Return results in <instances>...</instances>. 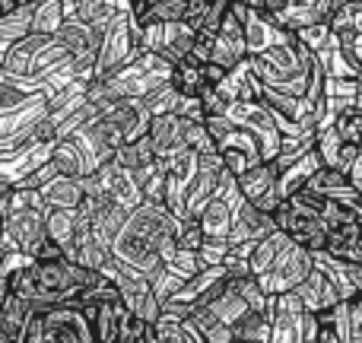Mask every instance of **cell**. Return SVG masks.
I'll list each match as a JSON object with an SVG mask.
<instances>
[{
    "mask_svg": "<svg viewBox=\"0 0 362 343\" xmlns=\"http://www.w3.org/2000/svg\"><path fill=\"white\" fill-rule=\"evenodd\" d=\"M67 23V13H64V0H42V4L32 6V23L29 32H42V35H54L61 25Z\"/></svg>",
    "mask_w": 362,
    "mask_h": 343,
    "instance_id": "obj_10",
    "label": "cell"
},
{
    "mask_svg": "<svg viewBox=\"0 0 362 343\" xmlns=\"http://www.w3.org/2000/svg\"><path fill=\"white\" fill-rule=\"evenodd\" d=\"M276 229H283L296 245H305L308 251H325L327 248V223L325 216L312 210H302V207L280 200V207L274 210Z\"/></svg>",
    "mask_w": 362,
    "mask_h": 343,
    "instance_id": "obj_2",
    "label": "cell"
},
{
    "mask_svg": "<svg viewBox=\"0 0 362 343\" xmlns=\"http://www.w3.org/2000/svg\"><path fill=\"white\" fill-rule=\"evenodd\" d=\"M350 178H353V185H356V187H359V191H362V159H359V163H356V165H353Z\"/></svg>",
    "mask_w": 362,
    "mask_h": 343,
    "instance_id": "obj_15",
    "label": "cell"
},
{
    "mask_svg": "<svg viewBox=\"0 0 362 343\" xmlns=\"http://www.w3.org/2000/svg\"><path fill=\"white\" fill-rule=\"evenodd\" d=\"M276 229L274 213H264L261 207L248 204V200H238L235 210H232V226H229V245L238 242H257V238L270 236Z\"/></svg>",
    "mask_w": 362,
    "mask_h": 343,
    "instance_id": "obj_4",
    "label": "cell"
},
{
    "mask_svg": "<svg viewBox=\"0 0 362 343\" xmlns=\"http://www.w3.org/2000/svg\"><path fill=\"white\" fill-rule=\"evenodd\" d=\"M187 16V0H153L150 23H178Z\"/></svg>",
    "mask_w": 362,
    "mask_h": 343,
    "instance_id": "obj_12",
    "label": "cell"
},
{
    "mask_svg": "<svg viewBox=\"0 0 362 343\" xmlns=\"http://www.w3.org/2000/svg\"><path fill=\"white\" fill-rule=\"evenodd\" d=\"M169 83H172V89L181 93V95H200V89L206 86L204 64H197L191 54L178 57V61L172 64V70H169Z\"/></svg>",
    "mask_w": 362,
    "mask_h": 343,
    "instance_id": "obj_9",
    "label": "cell"
},
{
    "mask_svg": "<svg viewBox=\"0 0 362 343\" xmlns=\"http://www.w3.org/2000/svg\"><path fill=\"white\" fill-rule=\"evenodd\" d=\"M42 191L45 207H80L83 204V178H67V175H54L48 185L38 187Z\"/></svg>",
    "mask_w": 362,
    "mask_h": 343,
    "instance_id": "obj_8",
    "label": "cell"
},
{
    "mask_svg": "<svg viewBox=\"0 0 362 343\" xmlns=\"http://www.w3.org/2000/svg\"><path fill=\"white\" fill-rule=\"evenodd\" d=\"M235 185H238V194H242L248 204L261 207L264 213H274L276 207H280V191H276V169L270 159H264V163L251 165L248 172L235 175Z\"/></svg>",
    "mask_w": 362,
    "mask_h": 343,
    "instance_id": "obj_3",
    "label": "cell"
},
{
    "mask_svg": "<svg viewBox=\"0 0 362 343\" xmlns=\"http://www.w3.org/2000/svg\"><path fill=\"white\" fill-rule=\"evenodd\" d=\"M204 238H206V232H204V226H200V216H197V213H187V216H181L178 236H175L178 248L197 251L200 245H204Z\"/></svg>",
    "mask_w": 362,
    "mask_h": 343,
    "instance_id": "obj_11",
    "label": "cell"
},
{
    "mask_svg": "<svg viewBox=\"0 0 362 343\" xmlns=\"http://www.w3.org/2000/svg\"><path fill=\"white\" fill-rule=\"evenodd\" d=\"M197 99H200V108H204L206 118H216V115H226V112H229V105H232L229 95H226L219 86H204V89H200Z\"/></svg>",
    "mask_w": 362,
    "mask_h": 343,
    "instance_id": "obj_13",
    "label": "cell"
},
{
    "mask_svg": "<svg viewBox=\"0 0 362 343\" xmlns=\"http://www.w3.org/2000/svg\"><path fill=\"white\" fill-rule=\"evenodd\" d=\"M293 293L302 299L305 312H321V308L337 306V302H340L337 286H334L331 277H327L321 267H312V270H308V277L293 289Z\"/></svg>",
    "mask_w": 362,
    "mask_h": 343,
    "instance_id": "obj_6",
    "label": "cell"
},
{
    "mask_svg": "<svg viewBox=\"0 0 362 343\" xmlns=\"http://www.w3.org/2000/svg\"><path fill=\"white\" fill-rule=\"evenodd\" d=\"M312 267H315V251H308L305 245L289 242L286 248H283V255L274 261V267L257 274V283H261V289L267 296L289 293V289H296L305 280Z\"/></svg>",
    "mask_w": 362,
    "mask_h": 343,
    "instance_id": "obj_1",
    "label": "cell"
},
{
    "mask_svg": "<svg viewBox=\"0 0 362 343\" xmlns=\"http://www.w3.org/2000/svg\"><path fill=\"white\" fill-rule=\"evenodd\" d=\"M48 159L54 163L57 175H67V178H83V175H89V159L86 153H83V146L76 144L74 137H61L54 146H51Z\"/></svg>",
    "mask_w": 362,
    "mask_h": 343,
    "instance_id": "obj_7",
    "label": "cell"
},
{
    "mask_svg": "<svg viewBox=\"0 0 362 343\" xmlns=\"http://www.w3.org/2000/svg\"><path fill=\"white\" fill-rule=\"evenodd\" d=\"M185 131H187V118H181L178 112H159V115H150L146 137H150L156 156L165 159L185 146Z\"/></svg>",
    "mask_w": 362,
    "mask_h": 343,
    "instance_id": "obj_5",
    "label": "cell"
},
{
    "mask_svg": "<svg viewBox=\"0 0 362 343\" xmlns=\"http://www.w3.org/2000/svg\"><path fill=\"white\" fill-rule=\"evenodd\" d=\"M61 257H67V251H64L61 242H54V238L45 232V238L35 245V251H32V261H61Z\"/></svg>",
    "mask_w": 362,
    "mask_h": 343,
    "instance_id": "obj_14",
    "label": "cell"
}]
</instances>
